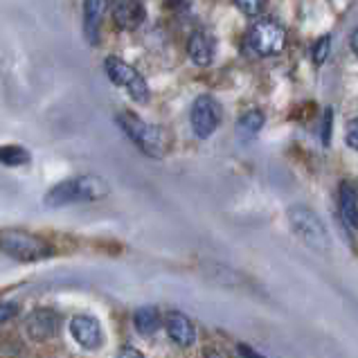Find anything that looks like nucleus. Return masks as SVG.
<instances>
[{
	"label": "nucleus",
	"mask_w": 358,
	"mask_h": 358,
	"mask_svg": "<svg viewBox=\"0 0 358 358\" xmlns=\"http://www.w3.org/2000/svg\"><path fill=\"white\" fill-rule=\"evenodd\" d=\"M329 124H331V110H327V113H324V136H322L324 145L329 142Z\"/></svg>",
	"instance_id": "nucleus-23"
},
{
	"label": "nucleus",
	"mask_w": 358,
	"mask_h": 358,
	"mask_svg": "<svg viewBox=\"0 0 358 358\" xmlns=\"http://www.w3.org/2000/svg\"><path fill=\"white\" fill-rule=\"evenodd\" d=\"M189 122H192V131L194 136L206 140L210 138L214 131L219 129L221 124V106L219 101L210 97V95H201L196 97L192 106V113H189Z\"/></svg>",
	"instance_id": "nucleus-7"
},
{
	"label": "nucleus",
	"mask_w": 358,
	"mask_h": 358,
	"mask_svg": "<svg viewBox=\"0 0 358 358\" xmlns=\"http://www.w3.org/2000/svg\"><path fill=\"white\" fill-rule=\"evenodd\" d=\"M59 331V313L52 309H36L25 318V334L29 341L45 343Z\"/></svg>",
	"instance_id": "nucleus-9"
},
{
	"label": "nucleus",
	"mask_w": 358,
	"mask_h": 358,
	"mask_svg": "<svg viewBox=\"0 0 358 358\" xmlns=\"http://www.w3.org/2000/svg\"><path fill=\"white\" fill-rule=\"evenodd\" d=\"M237 9L245 16H259L264 12V3H237Z\"/></svg>",
	"instance_id": "nucleus-21"
},
{
	"label": "nucleus",
	"mask_w": 358,
	"mask_h": 358,
	"mask_svg": "<svg viewBox=\"0 0 358 358\" xmlns=\"http://www.w3.org/2000/svg\"><path fill=\"white\" fill-rule=\"evenodd\" d=\"M70 334H73L75 343L88 352L99 350L104 345V331H101L99 320L93 315H75L70 320Z\"/></svg>",
	"instance_id": "nucleus-8"
},
{
	"label": "nucleus",
	"mask_w": 358,
	"mask_h": 358,
	"mask_svg": "<svg viewBox=\"0 0 358 358\" xmlns=\"http://www.w3.org/2000/svg\"><path fill=\"white\" fill-rule=\"evenodd\" d=\"M329 50H331V36H322L318 43L313 45V61L315 64H324L327 57H329Z\"/></svg>",
	"instance_id": "nucleus-18"
},
{
	"label": "nucleus",
	"mask_w": 358,
	"mask_h": 358,
	"mask_svg": "<svg viewBox=\"0 0 358 358\" xmlns=\"http://www.w3.org/2000/svg\"><path fill=\"white\" fill-rule=\"evenodd\" d=\"M18 304L16 302H3L0 304V324H5L9 320H14L16 315H18Z\"/></svg>",
	"instance_id": "nucleus-19"
},
{
	"label": "nucleus",
	"mask_w": 358,
	"mask_h": 358,
	"mask_svg": "<svg viewBox=\"0 0 358 358\" xmlns=\"http://www.w3.org/2000/svg\"><path fill=\"white\" fill-rule=\"evenodd\" d=\"M289 226L311 250L327 252L331 248L329 232H327L324 223L318 219V214L313 210L304 208V206H293L289 210Z\"/></svg>",
	"instance_id": "nucleus-4"
},
{
	"label": "nucleus",
	"mask_w": 358,
	"mask_h": 358,
	"mask_svg": "<svg viewBox=\"0 0 358 358\" xmlns=\"http://www.w3.org/2000/svg\"><path fill=\"white\" fill-rule=\"evenodd\" d=\"M29 151L18 147V145H7V147H0V165L5 167H25L29 165Z\"/></svg>",
	"instance_id": "nucleus-16"
},
{
	"label": "nucleus",
	"mask_w": 358,
	"mask_h": 358,
	"mask_svg": "<svg viewBox=\"0 0 358 358\" xmlns=\"http://www.w3.org/2000/svg\"><path fill=\"white\" fill-rule=\"evenodd\" d=\"M165 327H167L169 338L178 347H192L194 343H196V327H194V322L187 318L185 313H180V311L167 313Z\"/></svg>",
	"instance_id": "nucleus-11"
},
{
	"label": "nucleus",
	"mask_w": 358,
	"mask_h": 358,
	"mask_svg": "<svg viewBox=\"0 0 358 358\" xmlns=\"http://www.w3.org/2000/svg\"><path fill=\"white\" fill-rule=\"evenodd\" d=\"M108 5L106 3H95V0H88L84 3V34L90 45L99 43V23H101V12H104Z\"/></svg>",
	"instance_id": "nucleus-13"
},
{
	"label": "nucleus",
	"mask_w": 358,
	"mask_h": 358,
	"mask_svg": "<svg viewBox=\"0 0 358 358\" xmlns=\"http://www.w3.org/2000/svg\"><path fill=\"white\" fill-rule=\"evenodd\" d=\"M352 50H354L356 57H358V29H356V32L352 34Z\"/></svg>",
	"instance_id": "nucleus-24"
},
{
	"label": "nucleus",
	"mask_w": 358,
	"mask_h": 358,
	"mask_svg": "<svg viewBox=\"0 0 358 358\" xmlns=\"http://www.w3.org/2000/svg\"><path fill=\"white\" fill-rule=\"evenodd\" d=\"M245 43L252 50L255 55L259 57H273L282 52V48L286 43V34L282 25L278 20H259V23H255L248 32V38H245Z\"/></svg>",
	"instance_id": "nucleus-6"
},
{
	"label": "nucleus",
	"mask_w": 358,
	"mask_h": 358,
	"mask_svg": "<svg viewBox=\"0 0 358 358\" xmlns=\"http://www.w3.org/2000/svg\"><path fill=\"white\" fill-rule=\"evenodd\" d=\"M345 140H347V145H350L352 149L358 151V117L352 120L350 124H347V129H345Z\"/></svg>",
	"instance_id": "nucleus-20"
},
{
	"label": "nucleus",
	"mask_w": 358,
	"mask_h": 358,
	"mask_svg": "<svg viewBox=\"0 0 358 358\" xmlns=\"http://www.w3.org/2000/svg\"><path fill=\"white\" fill-rule=\"evenodd\" d=\"M0 252L16 262H41L55 255L45 239L23 230H0Z\"/></svg>",
	"instance_id": "nucleus-2"
},
{
	"label": "nucleus",
	"mask_w": 358,
	"mask_h": 358,
	"mask_svg": "<svg viewBox=\"0 0 358 358\" xmlns=\"http://www.w3.org/2000/svg\"><path fill=\"white\" fill-rule=\"evenodd\" d=\"M262 127H264V115L259 113V110H248V113L239 120L237 133L243 140H250L262 131Z\"/></svg>",
	"instance_id": "nucleus-17"
},
{
	"label": "nucleus",
	"mask_w": 358,
	"mask_h": 358,
	"mask_svg": "<svg viewBox=\"0 0 358 358\" xmlns=\"http://www.w3.org/2000/svg\"><path fill=\"white\" fill-rule=\"evenodd\" d=\"M104 70H106L108 79L113 81L115 86L124 88L133 101H138V104H147L149 101V84L136 68L129 66L127 61H122L117 57H106Z\"/></svg>",
	"instance_id": "nucleus-5"
},
{
	"label": "nucleus",
	"mask_w": 358,
	"mask_h": 358,
	"mask_svg": "<svg viewBox=\"0 0 358 358\" xmlns=\"http://www.w3.org/2000/svg\"><path fill=\"white\" fill-rule=\"evenodd\" d=\"M214 50H217V43L214 38L206 32H194L189 43H187V55L196 66H210L214 59Z\"/></svg>",
	"instance_id": "nucleus-12"
},
{
	"label": "nucleus",
	"mask_w": 358,
	"mask_h": 358,
	"mask_svg": "<svg viewBox=\"0 0 358 358\" xmlns=\"http://www.w3.org/2000/svg\"><path fill=\"white\" fill-rule=\"evenodd\" d=\"M108 182L99 176H73L57 182V185L45 194L43 206L45 208H66V206H75V203H93L101 201L108 196Z\"/></svg>",
	"instance_id": "nucleus-1"
},
{
	"label": "nucleus",
	"mask_w": 358,
	"mask_h": 358,
	"mask_svg": "<svg viewBox=\"0 0 358 358\" xmlns=\"http://www.w3.org/2000/svg\"><path fill=\"white\" fill-rule=\"evenodd\" d=\"M117 124L145 156L162 158V153H165V142H162V136L156 127L145 122L140 115L131 113V110H122V113H117Z\"/></svg>",
	"instance_id": "nucleus-3"
},
{
	"label": "nucleus",
	"mask_w": 358,
	"mask_h": 358,
	"mask_svg": "<svg viewBox=\"0 0 358 358\" xmlns=\"http://www.w3.org/2000/svg\"><path fill=\"white\" fill-rule=\"evenodd\" d=\"M115 358H145V354H142V352H138L136 350V347H122V350L117 352V356Z\"/></svg>",
	"instance_id": "nucleus-22"
},
{
	"label": "nucleus",
	"mask_w": 358,
	"mask_h": 358,
	"mask_svg": "<svg viewBox=\"0 0 358 358\" xmlns=\"http://www.w3.org/2000/svg\"><path fill=\"white\" fill-rule=\"evenodd\" d=\"M110 12H113V23L122 32H133L145 23V5L136 3V0H127V3H115L110 5Z\"/></svg>",
	"instance_id": "nucleus-10"
},
{
	"label": "nucleus",
	"mask_w": 358,
	"mask_h": 358,
	"mask_svg": "<svg viewBox=\"0 0 358 358\" xmlns=\"http://www.w3.org/2000/svg\"><path fill=\"white\" fill-rule=\"evenodd\" d=\"M341 214L347 228L358 230V199L350 182H343L341 185Z\"/></svg>",
	"instance_id": "nucleus-15"
},
{
	"label": "nucleus",
	"mask_w": 358,
	"mask_h": 358,
	"mask_svg": "<svg viewBox=\"0 0 358 358\" xmlns=\"http://www.w3.org/2000/svg\"><path fill=\"white\" fill-rule=\"evenodd\" d=\"M133 324H136L138 334H142V336L156 334V331L160 329V324H162V320H160V311L156 309V306H151V304L140 306V309H138L136 313H133Z\"/></svg>",
	"instance_id": "nucleus-14"
},
{
	"label": "nucleus",
	"mask_w": 358,
	"mask_h": 358,
	"mask_svg": "<svg viewBox=\"0 0 358 358\" xmlns=\"http://www.w3.org/2000/svg\"><path fill=\"white\" fill-rule=\"evenodd\" d=\"M352 189H354V194H356V199H358V178L352 182Z\"/></svg>",
	"instance_id": "nucleus-25"
}]
</instances>
